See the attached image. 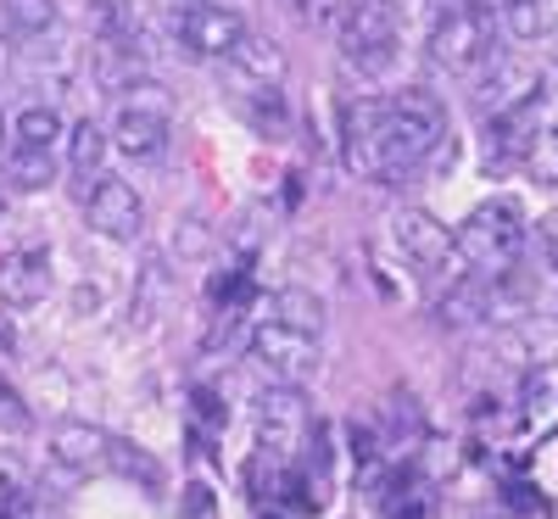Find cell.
<instances>
[{"mask_svg": "<svg viewBox=\"0 0 558 519\" xmlns=\"http://www.w3.org/2000/svg\"><path fill=\"white\" fill-rule=\"evenodd\" d=\"M447 140V112L430 96H363L347 107V168L357 179L397 184L418 173Z\"/></svg>", "mask_w": 558, "mask_h": 519, "instance_id": "cell-1", "label": "cell"}, {"mask_svg": "<svg viewBox=\"0 0 558 519\" xmlns=\"http://www.w3.org/2000/svg\"><path fill=\"white\" fill-rule=\"evenodd\" d=\"M525 241H531V224L514 202H486L475 207L470 218L458 224V252H463V268L481 274V279H508L525 257Z\"/></svg>", "mask_w": 558, "mask_h": 519, "instance_id": "cell-2", "label": "cell"}, {"mask_svg": "<svg viewBox=\"0 0 558 519\" xmlns=\"http://www.w3.org/2000/svg\"><path fill=\"white\" fill-rule=\"evenodd\" d=\"M402 51V0H352L341 17V62L357 79L391 73Z\"/></svg>", "mask_w": 558, "mask_h": 519, "instance_id": "cell-3", "label": "cell"}, {"mask_svg": "<svg viewBox=\"0 0 558 519\" xmlns=\"http://www.w3.org/2000/svg\"><path fill=\"white\" fill-rule=\"evenodd\" d=\"M497 17L486 0H447L430 28V62L441 73H481L492 62Z\"/></svg>", "mask_w": 558, "mask_h": 519, "instance_id": "cell-4", "label": "cell"}, {"mask_svg": "<svg viewBox=\"0 0 558 519\" xmlns=\"http://www.w3.org/2000/svg\"><path fill=\"white\" fill-rule=\"evenodd\" d=\"M246 358L268 374L274 386H307L313 374H318V363H324L313 329L286 324V318H274V313H263V318L252 324V336H246Z\"/></svg>", "mask_w": 558, "mask_h": 519, "instance_id": "cell-5", "label": "cell"}, {"mask_svg": "<svg viewBox=\"0 0 558 519\" xmlns=\"http://www.w3.org/2000/svg\"><path fill=\"white\" fill-rule=\"evenodd\" d=\"M168 28L179 39V51L184 57H202V62H223L252 34L246 12L229 7V0H173Z\"/></svg>", "mask_w": 558, "mask_h": 519, "instance_id": "cell-6", "label": "cell"}, {"mask_svg": "<svg viewBox=\"0 0 558 519\" xmlns=\"http://www.w3.org/2000/svg\"><path fill=\"white\" fill-rule=\"evenodd\" d=\"M391 241L402 252V263L418 279H458L463 252H458V229H447L441 218H430L425 207H402L391 218Z\"/></svg>", "mask_w": 558, "mask_h": 519, "instance_id": "cell-7", "label": "cell"}, {"mask_svg": "<svg viewBox=\"0 0 558 519\" xmlns=\"http://www.w3.org/2000/svg\"><path fill=\"white\" fill-rule=\"evenodd\" d=\"M313 408H307V391L302 386H274L257 397V452L268 463H296L307 436H313Z\"/></svg>", "mask_w": 558, "mask_h": 519, "instance_id": "cell-8", "label": "cell"}, {"mask_svg": "<svg viewBox=\"0 0 558 519\" xmlns=\"http://www.w3.org/2000/svg\"><path fill=\"white\" fill-rule=\"evenodd\" d=\"M146 89V84H140ZM123 96L118 101V118H112V146L134 162H157L168 152V140H173V112L162 96Z\"/></svg>", "mask_w": 558, "mask_h": 519, "instance_id": "cell-9", "label": "cell"}, {"mask_svg": "<svg viewBox=\"0 0 558 519\" xmlns=\"http://www.w3.org/2000/svg\"><path fill=\"white\" fill-rule=\"evenodd\" d=\"M84 213H89V229H96L101 241L134 246L140 234H146V196H140L129 179L101 173V179H96V191L84 196Z\"/></svg>", "mask_w": 558, "mask_h": 519, "instance_id": "cell-10", "label": "cell"}, {"mask_svg": "<svg viewBox=\"0 0 558 519\" xmlns=\"http://www.w3.org/2000/svg\"><path fill=\"white\" fill-rule=\"evenodd\" d=\"M223 84L235 89V101L263 96V89H286V51L268 34H246L235 51L223 57Z\"/></svg>", "mask_w": 558, "mask_h": 519, "instance_id": "cell-11", "label": "cell"}, {"mask_svg": "<svg viewBox=\"0 0 558 519\" xmlns=\"http://www.w3.org/2000/svg\"><path fill=\"white\" fill-rule=\"evenodd\" d=\"M542 107H547V89L508 112H492L486 118V168H514L531 157L536 134H542Z\"/></svg>", "mask_w": 558, "mask_h": 519, "instance_id": "cell-12", "label": "cell"}, {"mask_svg": "<svg viewBox=\"0 0 558 519\" xmlns=\"http://www.w3.org/2000/svg\"><path fill=\"white\" fill-rule=\"evenodd\" d=\"M112 431H101V424L89 419H62L51 431V463L68 469V475H112Z\"/></svg>", "mask_w": 558, "mask_h": 519, "instance_id": "cell-13", "label": "cell"}, {"mask_svg": "<svg viewBox=\"0 0 558 519\" xmlns=\"http://www.w3.org/2000/svg\"><path fill=\"white\" fill-rule=\"evenodd\" d=\"M51 297V252L45 246H12L0 257V302L7 307H39Z\"/></svg>", "mask_w": 558, "mask_h": 519, "instance_id": "cell-14", "label": "cell"}, {"mask_svg": "<svg viewBox=\"0 0 558 519\" xmlns=\"http://www.w3.org/2000/svg\"><path fill=\"white\" fill-rule=\"evenodd\" d=\"M497 313V279H481V274H458L447 297L436 302V318L447 329H475Z\"/></svg>", "mask_w": 558, "mask_h": 519, "instance_id": "cell-15", "label": "cell"}, {"mask_svg": "<svg viewBox=\"0 0 558 519\" xmlns=\"http://www.w3.org/2000/svg\"><path fill=\"white\" fill-rule=\"evenodd\" d=\"M531 96H542V79H536V68H525V62H497V57H492V73L475 84V107H481L486 118L520 107V101H531Z\"/></svg>", "mask_w": 558, "mask_h": 519, "instance_id": "cell-16", "label": "cell"}, {"mask_svg": "<svg viewBox=\"0 0 558 519\" xmlns=\"http://www.w3.org/2000/svg\"><path fill=\"white\" fill-rule=\"evenodd\" d=\"M107 152H112V129H101L96 118H78V123L68 129V168H73V179H84V196L96 191L89 179H101Z\"/></svg>", "mask_w": 558, "mask_h": 519, "instance_id": "cell-17", "label": "cell"}, {"mask_svg": "<svg viewBox=\"0 0 558 519\" xmlns=\"http://www.w3.org/2000/svg\"><path fill=\"white\" fill-rule=\"evenodd\" d=\"M0 173H7V184L12 191H23V196H34V191H45V184L57 179V162H51V152H39V146H7V157H0Z\"/></svg>", "mask_w": 558, "mask_h": 519, "instance_id": "cell-18", "label": "cell"}, {"mask_svg": "<svg viewBox=\"0 0 558 519\" xmlns=\"http://www.w3.org/2000/svg\"><path fill=\"white\" fill-rule=\"evenodd\" d=\"M112 475H123V481H134L146 497H162V486H168V475H162V463L140 447V442H112Z\"/></svg>", "mask_w": 558, "mask_h": 519, "instance_id": "cell-19", "label": "cell"}, {"mask_svg": "<svg viewBox=\"0 0 558 519\" xmlns=\"http://www.w3.org/2000/svg\"><path fill=\"white\" fill-rule=\"evenodd\" d=\"M12 140H17V146L57 152V140H68V134H62V112H57L51 101H28V107L12 118Z\"/></svg>", "mask_w": 558, "mask_h": 519, "instance_id": "cell-20", "label": "cell"}, {"mask_svg": "<svg viewBox=\"0 0 558 519\" xmlns=\"http://www.w3.org/2000/svg\"><path fill=\"white\" fill-rule=\"evenodd\" d=\"M34 475L12 452H0V519H34Z\"/></svg>", "mask_w": 558, "mask_h": 519, "instance_id": "cell-21", "label": "cell"}, {"mask_svg": "<svg viewBox=\"0 0 558 519\" xmlns=\"http://www.w3.org/2000/svg\"><path fill=\"white\" fill-rule=\"evenodd\" d=\"M502 23L514 39H542L558 28V0H502Z\"/></svg>", "mask_w": 558, "mask_h": 519, "instance_id": "cell-22", "label": "cell"}, {"mask_svg": "<svg viewBox=\"0 0 558 519\" xmlns=\"http://www.w3.org/2000/svg\"><path fill=\"white\" fill-rule=\"evenodd\" d=\"M0 23L17 39H45L57 28V0H0Z\"/></svg>", "mask_w": 558, "mask_h": 519, "instance_id": "cell-23", "label": "cell"}, {"mask_svg": "<svg viewBox=\"0 0 558 519\" xmlns=\"http://www.w3.org/2000/svg\"><path fill=\"white\" fill-rule=\"evenodd\" d=\"M263 313L286 318V324H302V329H313V336H324V302H318L307 286H286V291H274Z\"/></svg>", "mask_w": 558, "mask_h": 519, "instance_id": "cell-24", "label": "cell"}, {"mask_svg": "<svg viewBox=\"0 0 558 519\" xmlns=\"http://www.w3.org/2000/svg\"><path fill=\"white\" fill-rule=\"evenodd\" d=\"M241 112H246V118H252V129H257V134H268V140H286V134H291L286 89H263V96H246V101H241Z\"/></svg>", "mask_w": 558, "mask_h": 519, "instance_id": "cell-25", "label": "cell"}, {"mask_svg": "<svg viewBox=\"0 0 558 519\" xmlns=\"http://www.w3.org/2000/svg\"><path fill=\"white\" fill-rule=\"evenodd\" d=\"M162 302H168V263H146V268H140V286H134L129 313H140V324H151L162 313Z\"/></svg>", "mask_w": 558, "mask_h": 519, "instance_id": "cell-26", "label": "cell"}, {"mask_svg": "<svg viewBox=\"0 0 558 519\" xmlns=\"http://www.w3.org/2000/svg\"><path fill=\"white\" fill-rule=\"evenodd\" d=\"M386 431H391L397 447H413L418 436H425V419H418V408H413L408 391H391L386 397Z\"/></svg>", "mask_w": 558, "mask_h": 519, "instance_id": "cell-27", "label": "cell"}, {"mask_svg": "<svg viewBox=\"0 0 558 519\" xmlns=\"http://www.w3.org/2000/svg\"><path fill=\"white\" fill-rule=\"evenodd\" d=\"M207 246H213V224L196 218V213H191V218H179V229H173V252H179V257H202Z\"/></svg>", "mask_w": 558, "mask_h": 519, "instance_id": "cell-28", "label": "cell"}, {"mask_svg": "<svg viewBox=\"0 0 558 519\" xmlns=\"http://www.w3.org/2000/svg\"><path fill=\"white\" fill-rule=\"evenodd\" d=\"M525 168L536 173V184H558V134H553V129L536 134V146H531Z\"/></svg>", "mask_w": 558, "mask_h": 519, "instance_id": "cell-29", "label": "cell"}, {"mask_svg": "<svg viewBox=\"0 0 558 519\" xmlns=\"http://www.w3.org/2000/svg\"><path fill=\"white\" fill-rule=\"evenodd\" d=\"M0 431H34V413H28V402L17 397V386L7 381V374H0Z\"/></svg>", "mask_w": 558, "mask_h": 519, "instance_id": "cell-30", "label": "cell"}, {"mask_svg": "<svg viewBox=\"0 0 558 519\" xmlns=\"http://www.w3.org/2000/svg\"><path fill=\"white\" fill-rule=\"evenodd\" d=\"M191 402H196V413L213 424V431H218V424L229 419V408H223V402H218V391H207V386H196V391H191Z\"/></svg>", "mask_w": 558, "mask_h": 519, "instance_id": "cell-31", "label": "cell"}, {"mask_svg": "<svg viewBox=\"0 0 558 519\" xmlns=\"http://www.w3.org/2000/svg\"><path fill=\"white\" fill-rule=\"evenodd\" d=\"M536 241H542V252H547V263L558 268V213H547V218H536Z\"/></svg>", "mask_w": 558, "mask_h": 519, "instance_id": "cell-32", "label": "cell"}, {"mask_svg": "<svg viewBox=\"0 0 558 519\" xmlns=\"http://www.w3.org/2000/svg\"><path fill=\"white\" fill-rule=\"evenodd\" d=\"M286 7H291V17H302V23H324L336 0H286Z\"/></svg>", "mask_w": 558, "mask_h": 519, "instance_id": "cell-33", "label": "cell"}, {"mask_svg": "<svg viewBox=\"0 0 558 519\" xmlns=\"http://www.w3.org/2000/svg\"><path fill=\"white\" fill-rule=\"evenodd\" d=\"M207 503H213V497H207V486H191V497H184V514L202 519V514H207Z\"/></svg>", "mask_w": 558, "mask_h": 519, "instance_id": "cell-34", "label": "cell"}, {"mask_svg": "<svg viewBox=\"0 0 558 519\" xmlns=\"http://www.w3.org/2000/svg\"><path fill=\"white\" fill-rule=\"evenodd\" d=\"M7 146H12V118L0 112V157H7Z\"/></svg>", "mask_w": 558, "mask_h": 519, "instance_id": "cell-35", "label": "cell"}, {"mask_svg": "<svg viewBox=\"0 0 558 519\" xmlns=\"http://www.w3.org/2000/svg\"><path fill=\"white\" fill-rule=\"evenodd\" d=\"M0 218H7V196H0Z\"/></svg>", "mask_w": 558, "mask_h": 519, "instance_id": "cell-36", "label": "cell"}, {"mask_svg": "<svg viewBox=\"0 0 558 519\" xmlns=\"http://www.w3.org/2000/svg\"><path fill=\"white\" fill-rule=\"evenodd\" d=\"M263 519H279V514H263Z\"/></svg>", "mask_w": 558, "mask_h": 519, "instance_id": "cell-37", "label": "cell"}, {"mask_svg": "<svg viewBox=\"0 0 558 519\" xmlns=\"http://www.w3.org/2000/svg\"><path fill=\"white\" fill-rule=\"evenodd\" d=\"M553 134H558V123H553Z\"/></svg>", "mask_w": 558, "mask_h": 519, "instance_id": "cell-38", "label": "cell"}]
</instances>
